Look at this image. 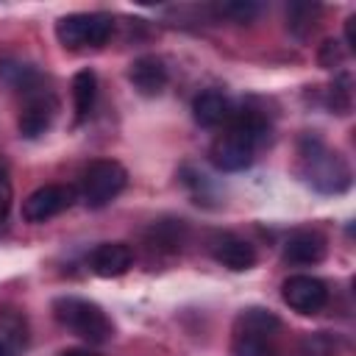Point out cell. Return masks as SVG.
<instances>
[{
	"mask_svg": "<svg viewBox=\"0 0 356 356\" xmlns=\"http://www.w3.org/2000/svg\"><path fill=\"white\" fill-rule=\"evenodd\" d=\"M270 139V122L256 108L234 111L228 128L211 142L209 159L220 172L248 170L256 159V150Z\"/></svg>",
	"mask_w": 356,
	"mask_h": 356,
	"instance_id": "obj_1",
	"label": "cell"
},
{
	"mask_svg": "<svg viewBox=\"0 0 356 356\" xmlns=\"http://www.w3.org/2000/svg\"><path fill=\"white\" fill-rule=\"evenodd\" d=\"M298 156H300V175L312 189L323 195H339L350 186L348 161L337 150H331L320 136L306 134L298 145Z\"/></svg>",
	"mask_w": 356,
	"mask_h": 356,
	"instance_id": "obj_2",
	"label": "cell"
},
{
	"mask_svg": "<svg viewBox=\"0 0 356 356\" xmlns=\"http://www.w3.org/2000/svg\"><path fill=\"white\" fill-rule=\"evenodd\" d=\"M281 320L270 309H242L234 323L231 356H278Z\"/></svg>",
	"mask_w": 356,
	"mask_h": 356,
	"instance_id": "obj_3",
	"label": "cell"
},
{
	"mask_svg": "<svg viewBox=\"0 0 356 356\" xmlns=\"http://www.w3.org/2000/svg\"><path fill=\"white\" fill-rule=\"evenodd\" d=\"M53 317L67 328L72 331L75 337L92 342V345H103L114 337V325L108 320V314L92 303V300H83V298H56L53 300Z\"/></svg>",
	"mask_w": 356,
	"mask_h": 356,
	"instance_id": "obj_4",
	"label": "cell"
},
{
	"mask_svg": "<svg viewBox=\"0 0 356 356\" xmlns=\"http://www.w3.org/2000/svg\"><path fill=\"white\" fill-rule=\"evenodd\" d=\"M114 31V19L103 11H86V14H67L56 22V36L70 50H86V47H103Z\"/></svg>",
	"mask_w": 356,
	"mask_h": 356,
	"instance_id": "obj_5",
	"label": "cell"
},
{
	"mask_svg": "<svg viewBox=\"0 0 356 356\" xmlns=\"http://www.w3.org/2000/svg\"><path fill=\"white\" fill-rule=\"evenodd\" d=\"M128 184V172L120 161L111 159H97L83 170L81 178V200L89 209H103L108 206Z\"/></svg>",
	"mask_w": 356,
	"mask_h": 356,
	"instance_id": "obj_6",
	"label": "cell"
},
{
	"mask_svg": "<svg viewBox=\"0 0 356 356\" xmlns=\"http://www.w3.org/2000/svg\"><path fill=\"white\" fill-rule=\"evenodd\" d=\"M22 92H25V100H22L17 125L25 139H36L53 125V120L58 114V97L53 95V89H44L42 81H36L33 86H28Z\"/></svg>",
	"mask_w": 356,
	"mask_h": 356,
	"instance_id": "obj_7",
	"label": "cell"
},
{
	"mask_svg": "<svg viewBox=\"0 0 356 356\" xmlns=\"http://www.w3.org/2000/svg\"><path fill=\"white\" fill-rule=\"evenodd\" d=\"M75 203V189L67 184H47L39 186L36 192H31L22 203V217L28 222H47L53 217H58L61 211H67Z\"/></svg>",
	"mask_w": 356,
	"mask_h": 356,
	"instance_id": "obj_8",
	"label": "cell"
},
{
	"mask_svg": "<svg viewBox=\"0 0 356 356\" xmlns=\"http://www.w3.org/2000/svg\"><path fill=\"white\" fill-rule=\"evenodd\" d=\"M281 298L298 314H317L328 303V286L314 275H289L281 284Z\"/></svg>",
	"mask_w": 356,
	"mask_h": 356,
	"instance_id": "obj_9",
	"label": "cell"
},
{
	"mask_svg": "<svg viewBox=\"0 0 356 356\" xmlns=\"http://www.w3.org/2000/svg\"><path fill=\"white\" fill-rule=\"evenodd\" d=\"M325 250H328V242H325V236H323L320 231H314V228H300V231H295V234L286 236L281 256H284L286 264H300V267H306V264L323 261V259H325Z\"/></svg>",
	"mask_w": 356,
	"mask_h": 356,
	"instance_id": "obj_10",
	"label": "cell"
},
{
	"mask_svg": "<svg viewBox=\"0 0 356 356\" xmlns=\"http://www.w3.org/2000/svg\"><path fill=\"white\" fill-rule=\"evenodd\" d=\"M209 250L214 256V261H220L222 267L234 270V273H242V270H250L256 264V250L248 239L236 236V234H217L211 236L209 242Z\"/></svg>",
	"mask_w": 356,
	"mask_h": 356,
	"instance_id": "obj_11",
	"label": "cell"
},
{
	"mask_svg": "<svg viewBox=\"0 0 356 356\" xmlns=\"http://www.w3.org/2000/svg\"><path fill=\"white\" fill-rule=\"evenodd\" d=\"M128 81L134 83V89L142 97H156V95L164 92V86L170 81V72H167V67L159 56H139L128 67Z\"/></svg>",
	"mask_w": 356,
	"mask_h": 356,
	"instance_id": "obj_12",
	"label": "cell"
},
{
	"mask_svg": "<svg viewBox=\"0 0 356 356\" xmlns=\"http://www.w3.org/2000/svg\"><path fill=\"white\" fill-rule=\"evenodd\" d=\"M134 264V250L125 242H103L89 253V267L100 278L125 275Z\"/></svg>",
	"mask_w": 356,
	"mask_h": 356,
	"instance_id": "obj_13",
	"label": "cell"
},
{
	"mask_svg": "<svg viewBox=\"0 0 356 356\" xmlns=\"http://www.w3.org/2000/svg\"><path fill=\"white\" fill-rule=\"evenodd\" d=\"M234 111H236L234 103H231L222 92H217V89H206V92H200V95L195 97V103H192L195 122L203 125V128H220V125L231 122Z\"/></svg>",
	"mask_w": 356,
	"mask_h": 356,
	"instance_id": "obj_14",
	"label": "cell"
},
{
	"mask_svg": "<svg viewBox=\"0 0 356 356\" xmlns=\"http://www.w3.org/2000/svg\"><path fill=\"white\" fill-rule=\"evenodd\" d=\"M0 339L11 356L28 345V323L19 309H11V306L0 309Z\"/></svg>",
	"mask_w": 356,
	"mask_h": 356,
	"instance_id": "obj_15",
	"label": "cell"
},
{
	"mask_svg": "<svg viewBox=\"0 0 356 356\" xmlns=\"http://www.w3.org/2000/svg\"><path fill=\"white\" fill-rule=\"evenodd\" d=\"M97 100V75L92 70H81L72 78V106H75V122H83Z\"/></svg>",
	"mask_w": 356,
	"mask_h": 356,
	"instance_id": "obj_16",
	"label": "cell"
},
{
	"mask_svg": "<svg viewBox=\"0 0 356 356\" xmlns=\"http://www.w3.org/2000/svg\"><path fill=\"white\" fill-rule=\"evenodd\" d=\"M317 11H320V6H309V3L289 6V11H286L289 31L298 33V36H306V33L314 28V17H317Z\"/></svg>",
	"mask_w": 356,
	"mask_h": 356,
	"instance_id": "obj_17",
	"label": "cell"
},
{
	"mask_svg": "<svg viewBox=\"0 0 356 356\" xmlns=\"http://www.w3.org/2000/svg\"><path fill=\"white\" fill-rule=\"evenodd\" d=\"M217 11L222 17L236 19V22H250L261 11V6H256V3H222V6H217Z\"/></svg>",
	"mask_w": 356,
	"mask_h": 356,
	"instance_id": "obj_18",
	"label": "cell"
},
{
	"mask_svg": "<svg viewBox=\"0 0 356 356\" xmlns=\"http://www.w3.org/2000/svg\"><path fill=\"white\" fill-rule=\"evenodd\" d=\"M342 58H345V50L339 47V42L328 39V42L320 47V64H323V67L334 70V67H339V64H342Z\"/></svg>",
	"mask_w": 356,
	"mask_h": 356,
	"instance_id": "obj_19",
	"label": "cell"
},
{
	"mask_svg": "<svg viewBox=\"0 0 356 356\" xmlns=\"http://www.w3.org/2000/svg\"><path fill=\"white\" fill-rule=\"evenodd\" d=\"M300 356H331V339H325L323 334H314L303 342Z\"/></svg>",
	"mask_w": 356,
	"mask_h": 356,
	"instance_id": "obj_20",
	"label": "cell"
},
{
	"mask_svg": "<svg viewBox=\"0 0 356 356\" xmlns=\"http://www.w3.org/2000/svg\"><path fill=\"white\" fill-rule=\"evenodd\" d=\"M11 211V181L6 178V172H0V222H6Z\"/></svg>",
	"mask_w": 356,
	"mask_h": 356,
	"instance_id": "obj_21",
	"label": "cell"
},
{
	"mask_svg": "<svg viewBox=\"0 0 356 356\" xmlns=\"http://www.w3.org/2000/svg\"><path fill=\"white\" fill-rule=\"evenodd\" d=\"M61 356H97V353L89 350V348H67Z\"/></svg>",
	"mask_w": 356,
	"mask_h": 356,
	"instance_id": "obj_22",
	"label": "cell"
},
{
	"mask_svg": "<svg viewBox=\"0 0 356 356\" xmlns=\"http://www.w3.org/2000/svg\"><path fill=\"white\" fill-rule=\"evenodd\" d=\"M0 356H11V353L6 350V345H3V339H0Z\"/></svg>",
	"mask_w": 356,
	"mask_h": 356,
	"instance_id": "obj_23",
	"label": "cell"
}]
</instances>
